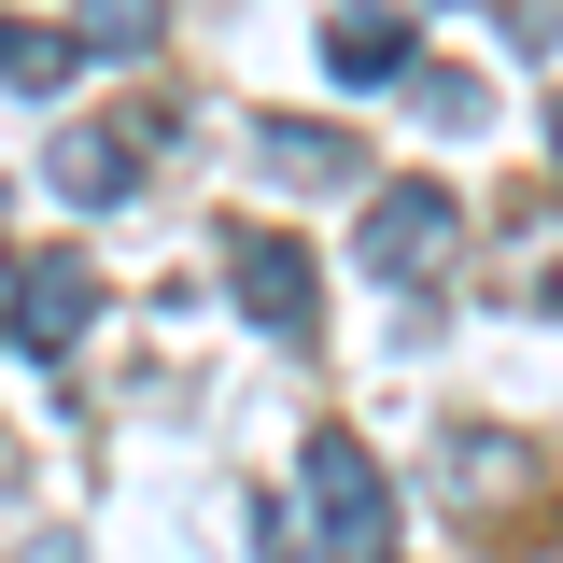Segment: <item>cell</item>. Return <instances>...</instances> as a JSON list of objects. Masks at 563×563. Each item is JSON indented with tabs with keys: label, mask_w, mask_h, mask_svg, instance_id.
<instances>
[{
	"label": "cell",
	"mask_w": 563,
	"mask_h": 563,
	"mask_svg": "<svg viewBox=\"0 0 563 563\" xmlns=\"http://www.w3.org/2000/svg\"><path fill=\"white\" fill-rule=\"evenodd\" d=\"M296 493H310V536H324L339 563H380V550H395V479L366 465V437L324 422V437L296 451Z\"/></svg>",
	"instance_id": "cell-1"
},
{
	"label": "cell",
	"mask_w": 563,
	"mask_h": 563,
	"mask_svg": "<svg viewBox=\"0 0 563 563\" xmlns=\"http://www.w3.org/2000/svg\"><path fill=\"white\" fill-rule=\"evenodd\" d=\"M85 324H99V268H85V254H29V268H14V310H0V339L57 366Z\"/></svg>",
	"instance_id": "cell-2"
},
{
	"label": "cell",
	"mask_w": 563,
	"mask_h": 563,
	"mask_svg": "<svg viewBox=\"0 0 563 563\" xmlns=\"http://www.w3.org/2000/svg\"><path fill=\"white\" fill-rule=\"evenodd\" d=\"M451 240H465V211L437 198V184H395V198L366 211V268H380V282H437Z\"/></svg>",
	"instance_id": "cell-3"
},
{
	"label": "cell",
	"mask_w": 563,
	"mask_h": 563,
	"mask_svg": "<svg viewBox=\"0 0 563 563\" xmlns=\"http://www.w3.org/2000/svg\"><path fill=\"white\" fill-rule=\"evenodd\" d=\"M225 268H240V310H254V324H282V339H310V324H324V296H310V254H296V240L240 225V240H225Z\"/></svg>",
	"instance_id": "cell-4"
},
{
	"label": "cell",
	"mask_w": 563,
	"mask_h": 563,
	"mask_svg": "<svg viewBox=\"0 0 563 563\" xmlns=\"http://www.w3.org/2000/svg\"><path fill=\"white\" fill-rule=\"evenodd\" d=\"M141 141H155V113H141V128H70V141H57V198H70V211H113V198L141 184Z\"/></svg>",
	"instance_id": "cell-5"
},
{
	"label": "cell",
	"mask_w": 563,
	"mask_h": 563,
	"mask_svg": "<svg viewBox=\"0 0 563 563\" xmlns=\"http://www.w3.org/2000/svg\"><path fill=\"white\" fill-rule=\"evenodd\" d=\"M422 43H409V14H339V29H324V70H339L352 99H380V85H422Z\"/></svg>",
	"instance_id": "cell-6"
},
{
	"label": "cell",
	"mask_w": 563,
	"mask_h": 563,
	"mask_svg": "<svg viewBox=\"0 0 563 563\" xmlns=\"http://www.w3.org/2000/svg\"><path fill=\"white\" fill-rule=\"evenodd\" d=\"M254 169H268V184H296V198H339L366 155H352L339 128H282V113H268V128H254Z\"/></svg>",
	"instance_id": "cell-7"
},
{
	"label": "cell",
	"mask_w": 563,
	"mask_h": 563,
	"mask_svg": "<svg viewBox=\"0 0 563 563\" xmlns=\"http://www.w3.org/2000/svg\"><path fill=\"white\" fill-rule=\"evenodd\" d=\"M70 57H85L70 29H29V14H0V85H29V99H57V85H70Z\"/></svg>",
	"instance_id": "cell-8"
},
{
	"label": "cell",
	"mask_w": 563,
	"mask_h": 563,
	"mask_svg": "<svg viewBox=\"0 0 563 563\" xmlns=\"http://www.w3.org/2000/svg\"><path fill=\"white\" fill-rule=\"evenodd\" d=\"M85 29H99V43L128 57V43H155V0H85Z\"/></svg>",
	"instance_id": "cell-9"
},
{
	"label": "cell",
	"mask_w": 563,
	"mask_h": 563,
	"mask_svg": "<svg viewBox=\"0 0 563 563\" xmlns=\"http://www.w3.org/2000/svg\"><path fill=\"white\" fill-rule=\"evenodd\" d=\"M0 310H14V268H0Z\"/></svg>",
	"instance_id": "cell-10"
},
{
	"label": "cell",
	"mask_w": 563,
	"mask_h": 563,
	"mask_svg": "<svg viewBox=\"0 0 563 563\" xmlns=\"http://www.w3.org/2000/svg\"><path fill=\"white\" fill-rule=\"evenodd\" d=\"M550 155H563V113H550Z\"/></svg>",
	"instance_id": "cell-11"
}]
</instances>
